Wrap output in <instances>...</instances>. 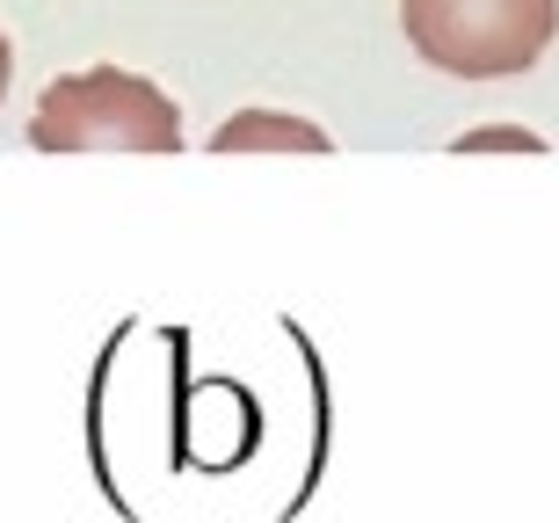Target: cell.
<instances>
[{
    "mask_svg": "<svg viewBox=\"0 0 559 523\" xmlns=\"http://www.w3.org/2000/svg\"><path fill=\"white\" fill-rule=\"evenodd\" d=\"M37 153H182V117L153 81L124 66H87L44 87L29 117Z\"/></svg>",
    "mask_w": 559,
    "mask_h": 523,
    "instance_id": "6da1fadb",
    "label": "cell"
},
{
    "mask_svg": "<svg viewBox=\"0 0 559 523\" xmlns=\"http://www.w3.org/2000/svg\"><path fill=\"white\" fill-rule=\"evenodd\" d=\"M400 29L451 81H509L545 59L559 0H400Z\"/></svg>",
    "mask_w": 559,
    "mask_h": 523,
    "instance_id": "7a4b0ae2",
    "label": "cell"
},
{
    "mask_svg": "<svg viewBox=\"0 0 559 523\" xmlns=\"http://www.w3.org/2000/svg\"><path fill=\"white\" fill-rule=\"evenodd\" d=\"M211 153H334V139L284 109H240L233 124H218Z\"/></svg>",
    "mask_w": 559,
    "mask_h": 523,
    "instance_id": "3957f363",
    "label": "cell"
},
{
    "mask_svg": "<svg viewBox=\"0 0 559 523\" xmlns=\"http://www.w3.org/2000/svg\"><path fill=\"white\" fill-rule=\"evenodd\" d=\"M457 153H545L538 131H516V124H495V131H465Z\"/></svg>",
    "mask_w": 559,
    "mask_h": 523,
    "instance_id": "277c9868",
    "label": "cell"
},
{
    "mask_svg": "<svg viewBox=\"0 0 559 523\" xmlns=\"http://www.w3.org/2000/svg\"><path fill=\"white\" fill-rule=\"evenodd\" d=\"M8 73H15V59H8V37H0V95H8Z\"/></svg>",
    "mask_w": 559,
    "mask_h": 523,
    "instance_id": "5b68a950",
    "label": "cell"
}]
</instances>
